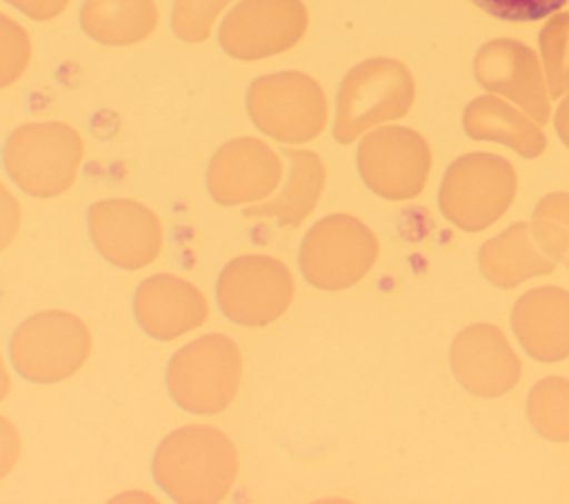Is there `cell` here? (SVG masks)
Instances as JSON below:
<instances>
[{
  "label": "cell",
  "mask_w": 569,
  "mask_h": 504,
  "mask_svg": "<svg viewBox=\"0 0 569 504\" xmlns=\"http://www.w3.org/2000/svg\"><path fill=\"white\" fill-rule=\"evenodd\" d=\"M158 486L180 504L227 497L238 475V453L227 433L204 424L171 431L151 462Z\"/></svg>",
  "instance_id": "obj_1"
},
{
  "label": "cell",
  "mask_w": 569,
  "mask_h": 504,
  "mask_svg": "<svg viewBox=\"0 0 569 504\" xmlns=\"http://www.w3.org/2000/svg\"><path fill=\"white\" fill-rule=\"evenodd\" d=\"M84 144L80 133L62 122H29L4 144V169L13 184L33 198L64 193L80 171Z\"/></svg>",
  "instance_id": "obj_2"
},
{
  "label": "cell",
  "mask_w": 569,
  "mask_h": 504,
  "mask_svg": "<svg viewBox=\"0 0 569 504\" xmlns=\"http://www.w3.org/2000/svg\"><path fill=\"white\" fill-rule=\"evenodd\" d=\"M242 380V357L233 340L211 333L173 353L167 366L171 400L193 415L222 413Z\"/></svg>",
  "instance_id": "obj_3"
},
{
  "label": "cell",
  "mask_w": 569,
  "mask_h": 504,
  "mask_svg": "<svg viewBox=\"0 0 569 504\" xmlns=\"http://www.w3.org/2000/svg\"><path fill=\"white\" fill-rule=\"evenodd\" d=\"M411 102L413 80L400 62L389 58L365 60L340 84L333 135L349 144L367 129L405 115Z\"/></svg>",
  "instance_id": "obj_4"
},
{
  "label": "cell",
  "mask_w": 569,
  "mask_h": 504,
  "mask_svg": "<svg viewBox=\"0 0 569 504\" xmlns=\"http://www.w3.org/2000/svg\"><path fill=\"white\" fill-rule=\"evenodd\" d=\"M91 333L67 311H40L24 320L9 344L13 369L29 382L56 384L71 377L87 362Z\"/></svg>",
  "instance_id": "obj_5"
},
{
  "label": "cell",
  "mask_w": 569,
  "mask_h": 504,
  "mask_svg": "<svg viewBox=\"0 0 569 504\" xmlns=\"http://www.w3.org/2000/svg\"><path fill=\"white\" fill-rule=\"evenodd\" d=\"M253 124L280 142H309L327 122V98L320 84L302 71L260 75L247 91Z\"/></svg>",
  "instance_id": "obj_6"
},
{
  "label": "cell",
  "mask_w": 569,
  "mask_h": 504,
  "mask_svg": "<svg viewBox=\"0 0 569 504\" xmlns=\"http://www.w3.org/2000/svg\"><path fill=\"white\" fill-rule=\"evenodd\" d=\"M378 258V240L353 215L333 213L318 220L302 240L300 271L325 291H340L360 282Z\"/></svg>",
  "instance_id": "obj_7"
},
{
  "label": "cell",
  "mask_w": 569,
  "mask_h": 504,
  "mask_svg": "<svg viewBox=\"0 0 569 504\" xmlns=\"http://www.w3.org/2000/svg\"><path fill=\"white\" fill-rule=\"evenodd\" d=\"M513 195L511 164L491 153H471L449 167L440 184V209L458 229L480 231L502 218Z\"/></svg>",
  "instance_id": "obj_8"
},
{
  "label": "cell",
  "mask_w": 569,
  "mask_h": 504,
  "mask_svg": "<svg viewBox=\"0 0 569 504\" xmlns=\"http://www.w3.org/2000/svg\"><path fill=\"white\" fill-rule=\"evenodd\" d=\"M216 295L222 313L242 326H267L289 309L293 278L284 262L269 255H240L218 275Z\"/></svg>",
  "instance_id": "obj_9"
},
{
  "label": "cell",
  "mask_w": 569,
  "mask_h": 504,
  "mask_svg": "<svg viewBox=\"0 0 569 504\" xmlns=\"http://www.w3.org/2000/svg\"><path fill=\"white\" fill-rule=\"evenodd\" d=\"M300 0H240L222 20L218 40L238 60H262L284 53L307 31Z\"/></svg>",
  "instance_id": "obj_10"
},
{
  "label": "cell",
  "mask_w": 569,
  "mask_h": 504,
  "mask_svg": "<svg viewBox=\"0 0 569 504\" xmlns=\"http://www.w3.org/2000/svg\"><path fill=\"white\" fill-rule=\"evenodd\" d=\"M431 167L427 142L411 129L382 127L358 147L365 184L387 200H409L425 187Z\"/></svg>",
  "instance_id": "obj_11"
},
{
  "label": "cell",
  "mask_w": 569,
  "mask_h": 504,
  "mask_svg": "<svg viewBox=\"0 0 569 504\" xmlns=\"http://www.w3.org/2000/svg\"><path fill=\"white\" fill-rule=\"evenodd\" d=\"M89 235L98 253L120 269H142L162 249L158 215L129 198H107L89 206Z\"/></svg>",
  "instance_id": "obj_12"
},
{
  "label": "cell",
  "mask_w": 569,
  "mask_h": 504,
  "mask_svg": "<svg viewBox=\"0 0 569 504\" xmlns=\"http://www.w3.org/2000/svg\"><path fill=\"white\" fill-rule=\"evenodd\" d=\"M280 158L258 138H233L211 158L207 189L222 206L256 204L267 200L280 184Z\"/></svg>",
  "instance_id": "obj_13"
},
{
  "label": "cell",
  "mask_w": 569,
  "mask_h": 504,
  "mask_svg": "<svg viewBox=\"0 0 569 504\" xmlns=\"http://www.w3.org/2000/svg\"><path fill=\"white\" fill-rule=\"evenodd\" d=\"M478 82L520 104L538 124L549 118V100L545 93L538 60L529 47L518 40L487 42L473 62Z\"/></svg>",
  "instance_id": "obj_14"
},
{
  "label": "cell",
  "mask_w": 569,
  "mask_h": 504,
  "mask_svg": "<svg viewBox=\"0 0 569 504\" xmlns=\"http://www.w3.org/2000/svg\"><path fill=\"white\" fill-rule=\"evenodd\" d=\"M133 315L142 331L156 340H176L198 329L209 306L198 286L189 280L158 273L140 282L133 293Z\"/></svg>",
  "instance_id": "obj_15"
},
{
  "label": "cell",
  "mask_w": 569,
  "mask_h": 504,
  "mask_svg": "<svg viewBox=\"0 0 569 504\" xmlns=\"http://www.w3.org/2000/svg\"><path fill=\"white\" fill-rule=\"evenodd\" d=\"M451 366L458 382L482 397L502 395L520 380L518 357L491 324L469 326L453 340Z\"/></svg>",
  "instance_id": "obj_16"
},
{
  "label": "cell",
  "mask_w": 569,
  "mask_h": 504,
  "mask_svg": "<svg viewBox=\"0 0 569 504\" xmlns=\"http://www.w3.org/2000/svg\"><path fill=\"white\" fill-rule=\"evenodd\" d=\"M525 351L542 362L569 357V291L540 286L525 293L511 315Z\"/></svg>",
  "instance_id": "obj_17"
},
{
  "label": "cell",
  "mask_w": 569,
  "mask_h": 504,
  "mask_svg": "<svg viewBox=\"0 0 569 504\" xmlns=\"http://www.w3.org/2000/svg\"><path fill=\"white\" fill-rule=\"evenodd\" d=\"M533 242V233L525 222L511 224L500 235L491 238L478 255L482 275L496 286H516L533 275H545L553 269V260Z\"/></svg>",
  "instance_id": "obj_18"
},
{
  "label": "cell",
  "mask_w": 569,
  "mask_h": 504,
  "mask_svg": "<svg viewBox=\"0 0 569 504\" xmlns=\"http://www.w3.org/2000/svg\"><path fill=\"white\" fill-rule=\"evenodd\" d=\"M289 175L282 191L247 209V215H267L282 226H298L316 206L325 187V164L311 151H284Z\"/></svg>",
  "instance_id": "obj_19"
},
{
  "label": "cell",
  "mask_w": 569,
  "mask_h": 504,
  "mask_svg": "<svg viewBox=\"0 0 569 504\" xmlns=\"http://www.w3.org/2000/svg\"><path fill=\"white\" fill-rule=\"evenodd\" d=\"M80 24L89 38L102 44L129 47L153 33L158 11L153 0H87Z\"/></svg>",
  "instance_id": "obj_20"
},
{
  "label": "cell",
  "mask_w": 569,
  "mask_h": 504,
  "mask_svg": "<svg viewBox=\"0 0 569 504\" xmlns=\"http://www.w3.org/2000/svg\"><path fill=\"white\" fill-rule=\"evenodd\" d=\"M465 131L473 140H493L511 147L525 158H538L545 149L542 131L498 98H476L462 115Z\"/></svg>",
  "instance_id": "obj_21"
},
{
  "label": "cell",
  "mask_w": 569,
  "mask_h": 504,
  "mask_svg": "<svg viewBox=\"0 0 569 504\" xmlns=\"http://www.w3.org/2000/svg\"><path fill=\"white\" fill-rule=\"evenodd\" d=\"M529 420L538 433L549 440H569V382L562 377H547L538 382L527 402Z\"/></svg>",
  "instance_id": "obj_22"
},
{
  "label": "cell",
  "mask_w": 569,
  "mask_h": 504,
  "mask_svg": "<svg viewBox=\"0 0 569 504\" xmlns=\"http://www.w3.org/2000/svg\"><path fill=\"white\" fill-rule=\"evenodd\" d=\"M533 238L553 260L569 266V193H551L533 213Z\"/></svg>",
  "instance_id": "obj_23"
},
{
  "label": "cell",
  "mask_w": 569,
  "mask_h": 504,
  "mask_svg": "<svg viewBox=\"0 0 569 504\" xmlns=\"http://www.w3.org/2000/svg\"><path fill=\"white\" fill-rule=\"evenodd\" d=\"M540 49L551 98L569 91V11L553 16L540 31Z\"/></svg>",
  "instance_id": "obj_24"
},
{
  "label": "cell",
  "mask_w": 569,
  "mask_h": 504,
  "mask_svg": "<svg viewBox=\"0 0 569 504\" xmlns=\"http://www.w3.org/2000/svg\"><path fill=\"white\" fill-rule=\"evenodd\" d=\"M231 0H176L171 13V29L184 42H202L220 11Z\"/></svg>",
  "instance_id": "obj_25"
},
{
  "label": "cell",
  "mask_w": 569,
  "mask_h": 504,
  "mask_svg": "<svg viewBox=\"0 0 569 504\" xmlns=\"http://www.w3.org/2000/svg\"><path fill=\"white\" fill-rule=\"evenodd\" d=\"M31 40L27 31L0 13V89L13 84L29 67Z\"/></svg>",
  "instance_id": "obj_26"
},
{
  "label": "cell",
  "mask_w": 569,
  "mask_h": 504,
  "mask_svg": "<svg viewBox=\"0 0 569 504\" xmlns=\"http://www.w3.org/2000/svg\"><path fill=\"white\" fill-rule=\"evenodd\" d=\"M487 13L511 20V22H531L558 11L567 0H471Z\"/></svg>",
  "instance_id": "obj_27"
},
{
  "label": "cell",
  "mask_w": 569,
  "mask_h": 504,
  "mask_svg": "<svg viewBox=\"0 0 569 504\" xmlns=\"http://www.w3.org/2000/svg\"><path fill=\"white\" fill-rule=\"evenodd\" d=\"M22 222V213H20V204L18 200L9 193V189L0 182V253L13 242V238L18 235Z\"/></svg>",
  "instance_id": "obj_28"
},
{
  "label": "cell",
  "mask_w": 569,
  "mask_h": 504,
  "mask_svg": "<svg viewBox=\"0 0 569 504\" xmlns=\"http://www.w3.org/2000/svg\"><path fill=\"white\" fill-rule=\"evenodd\" d=\"M22 451V440L16 424L0 415V480L11 473Z\"/></svg>",
  "instance_id": "obj_29"
},
{
  "label": "cell",
  "mask_w": 569,
  "mask_h": 504,
  "mask_svg": "<svg viewBox=\"0 0 569 504\" xmlns=\"http://www.w3.org/2000/svg\"><path fill=\"white\" fill-rule=\"evenodd\" d=\"M4 2H9L18 11H22L24 16L42 22V20H53L56 16H60L69 0H4Z\"/></svg>",
  "instance_id": "obj_30"
},
{
  "label": "cell",
  "mask_w": 569,
  "mask_h": 504,
  "mask_svg": "<svg viewBox=\"0 0 569 504\" xmlns=\"http://www.w3.org/2000/svg\"><path fill=\"white\" fill-rule=\"evenodd\" d=\"M556 129H558L562 142L569 147V98L558 107V113H556Z\"/></svg>",
  "instance_id": "obj_31"
},
{
  "label": "cell",
  "mask_w": 569,
  "mask_h": 504,
  "mask_svg": "<svg viewBox=\"0 0 569 504\" xmlns=\"http://www.w3.org/2000/svg\"><path fill=\"white\" fill-rule=\"evenodd\" d=\"M9 391H11V377H9V369L4 364V357L0 353V402L9 395Z\"/></svg>",
  "instance_id": "obj_32"
}]
</instances>
